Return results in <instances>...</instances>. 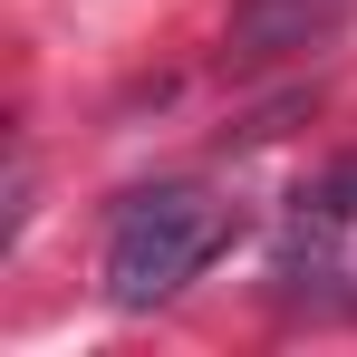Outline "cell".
I'll use <instances>...</instances> for the list:
<instances>
[{
	"label": "cell",
	"mask_w": 357,
	"mask_h": 357,
	"mask_svg": "<svg viewBox=\"0 0 357 357\" xmlns=\"http://www.w3.org/2000/svg\"><path fill=\"white\" fill-rule=\"evenodd\" d=\"M232 241V203L203 183H145L126 193L107 222V299L116 309H165L183 280L213 271V251Z\"/></svg>",
	"instance_id": "6da1fadb"
},
{
	"label": "cell",
	"mask_w": 357,
	"mask_h": 357,
	"mask_svg": "<svg viewBox=\"0 0 357 357\" xmlns=\"http://www.w3.org/2000/svg\"><path fill=\"white\" fill-rule=\"evenodd\" d=\"M271 280L290 309H328L357 319V155H338L328 174H309L290 193V222L271 251Z\"/></svg>",
	"instance_id": "7a4b0ae2"
},
{
	"label": "cell",
	"mask_w": 357,
	"mask_h": 357,
	"mask_svg": "<svg viewBox=\"0 0 357 357\" xmlns=\"http://www.w3.org/2000/svg\"><path fill=\"white\" fill-rule=\"evenodd\" d=\"M338 20H348V0H241V10H232V49H241V59L319 49Z\"/></svg>",
	"instance_id": "3957f363"
}]
</instances>
